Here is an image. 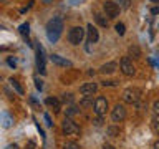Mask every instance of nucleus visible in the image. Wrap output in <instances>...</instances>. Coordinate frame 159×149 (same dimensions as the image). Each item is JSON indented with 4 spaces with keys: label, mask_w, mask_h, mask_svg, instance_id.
<instances>
[{
    "label": "nucleus",
    "mask_w": 159,
    "mask_h": 149,
    "mask_svg": "<svg viewBox=\"0 0 159 149\" xmlns=\"http://www.w3.org/2000/svg\"><path fill=\"white\" fill-rule=\"evenodd\" d=\"M152 111H154V114L159 118V99H156L154 101V104H152Z\"/></svg>",
    "instance_id": "obj_28"
},
{
    "label": "nucleus",
    "mask_w": 159,
    "mask_h": 149,
    "mask_svg": "<svg viewBox=\"0 0 159 149\" xmlns=\"http://www.w3.org/2000/svg\"><path fill=\"white\" fill-rule=\"evenodd\" d=\"M139 93L138 89H134V88H128V89H124L123 91V101L126 103V104H136L139 101Z\"/></svg>",
    "instance_id": "obj_7"
},
{
    "label": "nucleus",
    "mask_w": 159,
    "mask_h": 149,
    "mask_svg": "<svg viewBox=\"0 0 159 149\" xmlns=\"http://www.w3.org/2000/svg\"><path fill=\"white\" fill-rule=\"evenodd\" d=\"M111 119L114 123H121L126 119V108L123 104H116L113 109H111Z\"/></svg>",
    "instance_id": "obj_8"
},
{
    "label": "nucleus",
    "mask_w": 159,
    "mask_h": 149,
    "mask_svg": "<svg viewBox=\"0 0 159 149\" xmlns=\"http://www.w3.org/2000/svg\"><path fill=\"white\" fill-rule=\"evenodd\" d=\"M152 131L159 136V118H157V116L152 119Z\"/></svg>",
    "instance_id": "obj_24"
},
{
    "label": "nucleus",
    "mask_w": 159,
    "mask_h": 149,
    "mask_svg": "<svg viewBox=\"0 0 159 149\" xmlns=\"http://www.w3.org/2000/svg\"><path fill=\"white\" fill-rule=\"evenodd\" d=\"M50 60H52L55 65H58V66H65V68H71V66H73V63L70 61V60L60 56V55H52V56H50Z\"/></svg>",
    "instance_id": "obj_10"
},
{
    "label": "nucleus",
    "mask_w": 159,
    "mask_h": 149,
    "mask_svg": "<svg viewBox=\"0 0 159 149\" xmlns=\"http://www.w3.org/2000/svg\"><path fill=\"white\" fill-rule=\"evenodd\" d=\"M83 38H84V30L81 27H73L68 32V42L71 45H80Z\"/></svg>",
    "instance_id": "obj_5"
},
{
    "label": "nucleus",
    "mask_w": 159,
    "mask_h": 149,
    "mask_svg": "<svg viewBox=\"0 0 159 149\" xmlns=\"http://www.w3.org/2000/svg\"><path fill=\"white\" fill-rule=\"evenodd\" d=\"M103 10H104V13H106L108 18H116L118 15H119L121 7H119L114 0H106V2L103 3Z\"/></svg>",
    "instance_id": "obj_3"
},
{
    "label": "nucleus",
    "mask_w": 159,
    "mask_h": 149,
    "mask_svg": "<svg viewBox=\"0 0 159 149\" xmlns=\"http://www.w3.org/2000/svg\"><path fill=\"white\" fill-rule=\"evenodd\" d=\"M103 149H116V147L111 146V144H103Z\"/></svg>",
    "instance_id": "obj_31"
},
{
    "label": "nucleus",
    "mask_w": 159,
    "mask_h": 149,
    "mask_svg": "<svg viewBox=\"0 0 159 149\" xmlns=\"http://www.w3.org/2000/svg\"><path fill=\"white\" fill-rule=\"evenodd\" d=\"M78 113H80L78 109L75 108V106H71V108H70L68 111H66V118H71V116H75V114H78Z\"/></svg>",
    "instance_id": "obj_26"
},
{
    "label": "nucleus",
    "mask_w": 159,
    "mask_h": 149,
    "mask_svg": "<svg viewBox=\"0 0 159 149\" xmlns=\"http://www.w3.org/2000/svg\"><path fill=\"white\" fill-rule=\"evenodd\" d=\"M7 63L10 65V66H15V61H13V60H10V58L7 60Z\"/></svg>",
    "instance_id": "obj_34"
},
{
    "label": "nucleus",
    "mask_w": 159,
    "mask_h": 149,
    "mask_svg": "<svg viewBox=\"0 0 159 149\" xmlns=\"http://www.w3.org/2000/svg\"><path fill=\"white\" fill-rule=\"evenodd\" d=\"M61 129H63V133L66 134V136H80V133H81L80 126L73 121L71 118H65V119H63Z\"/></svg>",
    "instance_id": "obj_2"
},
{
    "label": "nucleus",
    "mask_w": 159,
    "mask_h": 149,
    "mask_svg": "<svg viewBox=\"0 0 159 149\" xmlns=\"http://www.w3.org/2000/svg\"><path fill=\"white\" fill-rule=\"evenodd\" d=\"M93 109H94V114L96 116H104L108 111V99L104 96H98L96 99H94V104H93Z\"/></svg>",
    "instance_id": "obj_4"
},
{
    "label": "nucleus",
    "mask_w": 159,
    "mask_h": 149,
    "mask_svg": "<svg viewBox=\"0 0 159 149\" xmlns=\"http://www.w3.org/2000/svg\"><path fill=\"white\" fill-rule=\"evenodd\" d=\"M119 68H121L123 74H126V76H134V74H136V68H134V65H133V61H131L129 56H123L121 58Z\"/></svg>",
    "instance_id": "obj_6"
},
{
    "label": "nucleus",
    "mask_w": 159,
    "mask_h": 149,
    "mask_svg": "<svg viewBox=\"0 0 159 149\" xmlns=\"http://www.w3.org/2000/svg\"><path fill=\"white\" fill-rule=\"evenodd\" d=\"M94 18H96V22L101 25V27H108V20L104 18L101 13H96V15H94Z\"/></svg>",
    "instance_id": "obj_19"
},
{
    "label": "nucleus",
    "mask_w": 159,
    "mask_h": 149,
    "mask_svg": "<svg viewBox=\"0 0 159 149\" xmlns=\"http://www.w3.org/2000/svg\"><path fill=\"white\" fill-rule=\"evenodd\" d=\"M10 83H12V86L17 89V93H18V94H23V93H25V91H23V88L20 86V83L17 81V79H10Z\"/></svg>",
    "instance_id": "obj_20"
},
{
    "label": "nucleus",
    "mask_w": 159,
    "mask_h": 149,
    "mask_svg": "<svg viewBox=\"0 0 159 149\" xmlns=\"http://www.w3.org/2000/svg\"><path fill=\"white\" fill-rule=\"evenodd\" d=\"M63 149H80V144L75 141H68V142H65Z\"/></svg>",
    "instance_id": "obj_21"
},
{
    "label": "nucleus",
    "mask_w": 159,
    "mask_h": 149,
    "mask_svg": "<svg viewBox=\"0 0 159 149\" xmlns=\"http://www.w3.org/2000/svg\"><path fill=\"white\" fill-rule=\"evenodd\" d=\"M116 68H118V63L116 61H109V63H104L101 68H99V71L104 73V74H111L116 71Z\"/></svg>",
    "instance_id": "obj_12"
},
{
    "label": "nucleus",
    "mask_w": 159,
    "mask_h": 149,
    "mask_svg": "<svg viewBox=\"0 0 159 149\" xmlns=\"http://www.w3.org/2000/svg\"><path fill=\"white\" fill-rule=\"evenodd\" d=\"M43 2H45V3H52L53 0H43Z\"/></svg>",
    "instance_id": "obj_38"
},
{
    "label": "nucleus",
    "mask_w": 159,
    "mask_h": 149,
    "mask_svg": "<svg viewBox=\"0 0 159 149\" xmlns=\"http://www.w3.org/2000/svg\"><path fill=\"white\" fill-rule=\"evenodd\" d=\"M7 149H18V147H17V146H15V144H13V146H8Z\"/></svg>",
    "instance_id": "obj_37"
},
{
    "label": "nucleus",
    "mask_w": 159,
    "mask_h": 149,
    "mask_svg": "<svg viewBox=\"0 0 159 149\" xmlns=\"http://www.w3.org/2000/svg\"><path fill=\"white\" fill-rule=\"evenodd\" d=\"M45 103H47L48 106H52L55 109V113L60 111V99H57V98H47V101H45Z\"/></svg>",
    "instance_id": "obj_15"
},
{
    "label": "nucleus",
    "mask_w": 159,
    "mask_h": 149,
    "mask_svg": "<svg viewBox=\"0 0 159 149\" xmlns=\"http://www.w3.org/2000/svg\"><path fill=\"white\" fill-rule=\"evenodd\" d=\"M35 83H37V88H38V89H42V88H43V84H42V79H38V78H37V79H35Z\"/></svg>",
    "instance_id": "obj_30"
},
{
    "label": "nucleus",
    "mask_w": 159,
    "mask_h": 149,
    "mask_svg": "<svg viewBox=\"0 0 159 149\" xmlns=\"http://www.w3.org/2000/svg\"><path fill=\"white\" fill-rule=\"evenodd\" d=\"M20 33H22L23 35V37H25V35H28V30H30V25L28 23H23V25H20Z\"/></svg>",
    "instance_id": "obj_25"
},
{
    "label": "nucleus",
    "mask_w": 159,
    "mask_h": 149,
    "mask_svg": "<svg viewBox=\"0 0 159 149\" xmlns=\"http://www.w3.org/2000/svg\"><path fill=\"white\" fill-rule=\"evenodd\" d=\"M86 33H88V43H96L98 40H99V33H98L96 27H93V23L88 25Z\"/></svg>",
    "instance_id": "obj_11"
},
{
    "label": "nucleus",
    "mask_w": 159,
    "mask_h": 149,
    "mask_svg": "<svg viewBox=\"0 0 159 149\" xmlns=\"http://www.w3.org/2000/svg\"><path fill=\"white\" fill-rule=\"evenodd\" d=\"M114 2H116L121 8H129L131 7V0H114Z\"/></svg>",
    "instance_id": "obj_22"
},
{
    "label": "nucleus",
    "mask_w": 159,
    "mask_h": 149,
    "mask_svg": "<svg viewBox=\"0 0 159 149\" xmlns=\"http://www.w3.org/2000/svg\"><path fill=\"white\" fill-rule=\"evenodd\" d=\"M106 133H108V136H111V138H118L119 134H121V131H119V128L118 126H108V129H106Z\"/></svg>",
    "instance_id": "obj_16"
},
{
    "label": "nucleus",
    "mask_w": 159,
    "mask_h": 149,
    "mask_svg": "<svg viewBox=\"0 0 159 149\" xmlns=\"http://www.w3.org/2000/svg\"><path fill=\"white\" fill-rule=\"evenodd\" d=\"M37 66L40 70V73H45V60H43L42 48H38V52H37Z\"/></svg>",
    "instance_id": "obj_14"
},
{
    "label": "nucleus",
    "mask_w": 159,
    "mask_h": 149,
    "mask_svg": "<svg viewBox=\"0 0 159 149\" xmlns=\"http://www.w3.org/2000/svg\"><path fill=\"white\" fill-rule=\"evenodd\" d=\"M61 30H63V20L61 17H53L47 23V37L52 43L58 42V38L61 37Z\"/></svg>",
    "instance_id": "obj_1"
},
{
    "label": "nucleus",
    "mask_w": 159,
    "mask_h": 149,
    "mask_svg": "<svg viewBox=\"0 0 159 149\" xmlns=\"http://www.w3.org/2000/svg\"><path fill=\"white\" fill-rule=\"evenodd\" d=\"M129 55H131L133 58H139L141 56V50H139L136 45H133V47H129Z\"/></svg>",
    "instance_id": "obj_18"
},
{
    "label": "nucleus",
    "mask_w": 159,
    "mask_h": 149,
    "mask_svg": "<svg viewBox=\"0 0 159 149\" xmlns=\"http://www.w3.org/2000/svg\"><path fill=\"white\" fill-rule=\"evenodd\" d=\"M61 101H63V103H73L75 98H73V94L65 93V94H61Z\"/></svg>",
    "instance_id": "obj_23"
},
{
    "label": "nucleus",
    "mask_w": 159,
    "mask_h": 149,
    "mask_svg": "<svg viewBox=\"0 0 159 149\" xmlns=\"http://www.w3.org/2000/svg\"><path fill=\"white\" fill-rule=\"evenodd\" d=\"M152 149H159V141H156V142H154V146H152Z\"/></svg>",
    "instance_id": "obj_36"
},
{
    "label": "nucleus",
    "mask_w": 159,
    "mask_h": 149,
    "mask_svg": "<svg viewBox=\"0 0 159 149\" xmlns=\"http://www.w3.org/2000/svg\"><path fill=\"white\" fill-rule=\"evenodd\" d=\"M116 83H118V81H103V84H104V86H114Z\"/></svg>",
    "instance_id": "obj_29"
},
{
    "label": "nucleus",
    "mask_w": 159,
    "mask_h": 149,
    "mask_svg": "<svg viewBox=\"0 0 159 149\" xmlns=\"http://www.w3.org/2000/svg\"><path fill=\"white\" fill-rule=\"evenodd\" d=\"M13 123H15V121H13V118L10 116L7 111H3V113H2V126L7 129V128H12V126H13Z\"/></svg>",
    "instance_id": "obj_13"
},
{
    "label": "nucleus",
    "mask_w": 159,
    "mask_h": 149,
    "mask_svg": "<svg viewBox=\"0 0 159 149\" xmlns=\"http://www.w3.org/2000/svg\"><path fill=\"white\" fill-rule=\"evenodd\" d=\"M151 3H159V0H151Z\"/></svg>",
    "instance_id": "obj_39"
},
{
    "label": "nucleus",
    "mask_w": 159,
    "mask_h": 149,
    "mask_svg": "<svg viewBox=\"0 0 159 149\" xmlns=\"http://www.w3.org/2000/svg\"><path fill=\"white\" fill-rule=\"evenodd\" d=\"M96 89H98L96 83H84V84H81V88H80V93H81L83 96H93V94L96 93Z\"/></svg>",
    "instance_id": "obj_9"
},
{
    "label": "nucleus",
    "mask_w": 159,
    "mask_h": 149,
    "mask_svg": "<svg viewBox=\"0 0 159 149\" xmlns=\"http://www.w3.org/2000/svg\"><path fill=\"white\" fill-rule=\"evenodd\" d=\"M45 121H47L48 126H52V121H50V116H48V114H45Z\"/></svg>",
    "instance_id": "obj_32"
},
{
    "label": "nucleus",
    "mask_w": 159,
    "mask_h": 149,
    "mask_svg": "<svg viewBox=\"0 0 159 149\" xmlns=\"http://www.w3.org/2000/svg\"><path fill=\"white\" fill-rule=\"evenodd\" d=\"M151 12H152V13H159V7H154V8L151 10Z\"/></svg>",
    "instance_id": "obj_35"
},
{
    "label": "nucleus",
    "mask_w": 159,
    "mask_h": 149,
    "mask_svg": "<svg viewBox=\"0 0 159 149\" xmlns=\"http://www.w3.org/2000/svg\"><path fill=\"white\" fill-rule=\"evenodd\" d=\"M124 28H126V27H124V23H118L116 25V33L118 35H124V32H126Z\"/></svg>",
    "instance_id": "obj_27"
},
{
    "label": "nucleus",
    "mask_w": 159,
    "mask_h": 149,
    "mask_svg": "<svg viewBox=\"0 0 159 149\" xmlns=\"http://www.w3.org/2000/svg\"><path fill=\"white\" fill-rule=\"evenodd\" d=\"M91 104H94L93 96H83V99L80 101V106H83V108H88V106H91Z\"/></svg>",
    "instance_id": "obj_17"
},
{
    "label": "nucleus",
    "mask_w": 159,
    "mask_h": 149,
    "mask_svg": "<svg viewBox=\"0 0 159 149\" xmlns=\"http://www.w3.org/2000/svg\"><path fill=\"white\" fill-rule=\"evenodd\" d=\"M27 149H35V144L30 141V142H28V146H27Z\"/></svg>",
    "instance_id": "obj_33"
}]
</instances>
